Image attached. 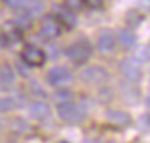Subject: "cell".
I'll return each instance as SVG.
<instances>
[{
  "mask_svg": "<svg viewBox=\"0 0 150 143\" xmlns=\"http://www.w3.org/2000/svg\"><path fill=\"white\" fill-rule=\"evenodd\" d=\"M82 5H84V0H65V7L71 11L81 10Z\"/></svg>",
  "mask_w": 150,
  "mask_h": 143,
  "instance_id": "cell-20",
  "label": "cell"
},
{
  "mask_svg": "<svg viewBox=\"0 0 150 143\" xmlns=\"http://www.w3.org/2000/svg\"><path fill=\"white\" fill-rule=\"evenodd\" d=\"M57 143H69V142H66V140H62V142H57Z\"/></svg>",
  "mask_w": 150,
  "mask_h": 143,
  "instance_id": "cell-27",
  "label": "cell"
},
{
  "mask_svg": "<svg viewBox=\"0 0 150 143\" xmlns=\"http://www.w3.org/2000/svg\"><path fill=\"white\" fill-rule=\"evenodd\" d=\"M79 77L84 82H87V84H102V82H105L110 77V74L102 66H87L86 69L81 71Z\"/></svg>",
  "mask_w": 150,
  "mask_h": 143,
  "instance_id": "cell-4",
  "label": "cell"
},
{
  "mask_svg": "<svg viewBox=\"0 0 150 143\" xmlns=\"http://www.w3.org/2000/svg\"><path fill=\"white\" fill-rule=\"evenodd\" d=\"M57 20H58L60 26L62 27H66V29H71V27L76 26V23H78V18H76L74 11L68 10V8H60L58 11H57Z\"/></svg>",
  "mask_w": 150,
  "mask_h": 143,
  "instance_id": "cell-9",
  "label": "cell"
},
{
  "mask_svg": "<svg viewBox=\"0 0 150 143\" xmlns=\"http://www.w3.org/2000/svg\"><path fill=\"white\" fill-rule=\"evenodd\" d=\"M47 79L52 85H66L69 82H73V72L69 71L68 68H63V66H57V68L50 69L49 74H47Z\"/></svg>",
  "mask_w": 150,
  "mask_h": 143,
  "instance_id": "cell-7",
  "label": "cell"
},
{
  "mask_svg": "<svg viewBox=\"0 0 150 143\" xmlns=\"http://www.w3.org/2000/svg\"><path fill=\"white\" fill-rule=\"evenodd\" d=\"M108 143H111V142H108Z\"/></svg>",
  "mask_w": 150,
  "mask_h": 143,
  "instance_id": "cell-29",
  "label": "cell"
},
{
  "mask_svg": "<svg viewBox=\"0 0 150 143\" xmlns=\"http://www.w3.org/2000/svg\"><path fill=\"white\" fill-rule=\"evenodd\" d=\"M140 7H142L144 10H150V0H142V2H140Z\"/></svg>",
  "mask_w": 150,
  "mask_h": 143,
  "instance_id": "cell-24",
  "label": "cell"
},
{
  "mask_svg": "<svg viewBox=\"0 0 150 143\" xmlns=\"http://www.w3.org/2000/svg\"><path fill=\"white\" fill-rule=\"evenodd\" d=\"M115 45H116V37L111 31H102L97 37V47L102 53H110L113 52Z\"/></svg>",
  "mask_w": 150,
  "mask_h": 143,
  "instance_id": "cell-8",
  "label": "cell"
},
{
  "mask_svg": "<svg viewBox=\"0 0 150 143\" xmlns=\"http://www.w3.org/2000/svg\"><path fill=\"white\" fill-rule=\"evenodd\" d=\"M86 4L91 8H100L103 5V0H86Z\"/></svg>",
  "mask_w": 150,
  "mask_h": 143,
  "instance_id": "cell-23",
  "label": "cell"
},
{
  "mask_svg": "<svg viewBox=\"0 0 150 143\" xmlns=\"http://www.w3.org/2000/svg\"><path fill=\"white\" fill-rule=\"evenodd\" d=\"M31 18H33V16L28 15V13L26 15H21V16L16 20V27H18V29H26V27L31 24Z\"/></svg>",
  "mask_w": 150,
  "mask_h": 143,
  "instance_id": "cell-19",
  "label": "cell"
},
{
  "mask_svg": "<svg viewBox=\"0 0 150 143\" xmlns=\"http://www.w3.org/2000/svg\"><path fill=\"white\" fill-rule=\"evenodd\" d=\"M5 43H7V40H5V34L2 32V31H0V48H2V47H4Z\"/></svg>",
  "mask_w": 150,
  "mask_h": 143,
  "instance_id": "cell-25",
  "label": "cell"
},
{
  "mask_svg": "<svg viewBox=\"0 0 150 143\" xmlns=\"http://www.w3.org/2000/svg\"><path fill=\"white\" fill-rule=\"evenodd\" d=\"M140 21H142V15H140L139 11H136V10L127 11V15H126V23H127V26L134 27V26H137Z\"/></svg>",
  "mask_w": 150,
  "mask_h": 143,
  "instance_id": "cell-15",
  "label": "cell"
},
{
  "mask_svg": "<svg viewBox=\"0 0 150 143\" xmlns=\"http://www.w3.org/2000/svg\"><path fill=\"white\" fill-rule=\"evenodd\" d=\"M15 79H16V76H15V71H13L11 66L4 64L2 68H0V85H4V87H11V85L15 84Z\"/></svg>",
  "mask_w": 150,
  "mask_h": 143,
  "instance_id": "cell-13",
  "label": "cell"
},
{
  "mask_svg": "<svg viewBox=\"0 0 150 143\" xmlns=\"http://www.w3.org/2000/svg\"><path fill=\"white\" fill-rule=\"evenodd\" d=\"M0 127H2V121H0Z\"/></svg>",
  "mask_w": 150,
  "mask_h": 143,
  "instance_id": "cell-28",
  "label": "cell"
},
{
  "mask_svg": "<svg viewBox=\"0 0 150 143\" xmlns=\"http://www.w3.org/2000/svg\"><path fill=\"white\" fill-rule=\"evenodd\" d=\"M39 31L45 39L52 40V39H57V37L62 34V26H60L58 20L53 16H44L40 20V24H39Z\"/></svg>",
  "mask_w": 150,
  "mask_h": 143,
  "instance_id": "cell-5",
  "label": "cell"
},
{
  "mask_svg": "<svg viewBox=\"0 0 150 143\" xmlns=\"http://www.w3.org/2000/svg\"><path fill=\"white\" fill-rule=\"evenodd\" d=\"M24 11H26L28 15H37L40 13V11L44 10V5L40 4V2H37V0H24V5H23Z\"/></svg>",
  "mask_w": 150,
  "mask_h": 143,
  "instance_id": "cell-14",
  "label": "cell"
},
{
  "mask_svg": "<svg viewBox=\"0 0 150 143\" xmlns=\"http://www.w3.org/2000/svg\"><path fill=\"white\" fill-rule=\"evenodd\" d=\"M136 60L137 63H147V61H150V48L149 47H140L139 50L136 52Z\"/></svg>",
  "mask_w": 150,
  "mask_h": 143,
  "instance_id": "cell-16",
  "label": "cell"
},
{
  "mask_svg": "<svg viewBox=\"0 0 150 143\" xmlns=\"http://www.w3.org/2000/svg\"><path fill=\"white\" fill-rule=\"evenodd\" d=\"M57 114H58V117L63 121V122H68V124L81 122V121L86 117L84 108L79 106V104H74L73 101L58 103V106H57Z\"/></svg>",
  "mask_w": 150,
  "mask_h": 143,
  "instance_id": "cell-1",
  "label": "cell"
},
{
  "mask_svg": "<svg viewBox=\"0 0 150 143\" xmlns=\"http://www.w3.org/2000/svg\"><path fill=\"white\" fill-rule=\"evenodd\" d=\"M107 121L110 124H113L115 127H126L131 124V116L124 111H108Z\"/></svg>",
  "mask_w": 150,
  "mask_h": 143,
  "instance_id": "cell-11",
  "label": "cell"
},
{
  "mask_svg": "<svg viewBox=\"0 0 150 143\" xmlns=\"http://www.w3.org/2000/svg\"><path fill=\"white\" fill-rule=\"evenodd\" d=\"M82 143H97V142H94V140H84Z\"/></svg>",
  "mask_w": 150,
  "mask_h": 143,
  "instance_id": "cell-26",
  "label": "cell"
},
{
  "mask_svg": "<svg viewBox=\"0 0 150 143\" xmlns=\"http://www.w3.org/2000/svg\"><path fill=\"white\" fill-rule=\"evenodd\" d=\"M5 5L11 10H18V8H23L24 5V0H4Z\"/></svg>",
  "mask_w": 150,
  "mask_h": 143,
  "instance_id": "cell-21",
  "label": "cell"
},
{
  "mask_svg": "<svg viewBox=\"0 0 150 143\" xmlns=\"http://www.w3.org/2000/svg\"><path fill=\"white\" fill-rule=\"evenodd\" d=\"M120 71L123 72V76L131 82H137L142 77V68L140 63H137L136 60H123L120 63Z\"/></svg>",
  "mask_w": 150,
  "mask_h": 143,
  "instance_id": "cell-6",
  "label": "cell"
},
{
  "mask_svg": "<svg viewBox=\"0 0 150 143\" xmlns=\"http://www.w3.org/2000/svg\"><path fill=\"white\" fill-rule=\"evenodd\" d=\"M21 58L29 68H40L45 63V53L34 45H26L21 52Z\"/></svg>",
  "mask_w": 150,
  "mask_h": 143,
  "instance_id": "cell-3",
  "label": "cell"
},
{
  "mask_svg": "<svg viewBox=\"0 0 150 143\" xmlns=\"http://www.w3.org/2000/svg\"><path fill=\"white\" fill-rule=\"evenodd\" d=\"M71 98H73V93H71V90H68V88H60V90L55 92V100L58 101V103L71 101Z\"/></svg>",
  "mask_w": 150,
  "mask_h": 143,
  "instance_id": "cell-17",
  "label": "cell"
},
{
  "mask_svg": "<svg viewBox=\"0 0 150 143\" xmlns=\"http://www.w3.org/2000/svg\"><path fill=\"white\" fill-rule=\"evenodd\" d=\"M15 108V101L11 97H0V113H8Z\"/></svg>",
  "mask_w": 150,
  "mask_h": 143,
  "instance_id": "cell-18",
  "label": "cell"
},
{
  "mask_svg": "<svg viewBox=\"0 0 150 143\" xmlns=\"http://www.w3.org/2000/svg\"><path fill=\"white\" fill-rule=\"evenodd\" d=\"M66 56L71 60L74 64H84L92 55V47L87 40H78V42L71 43V45L66 48Z\"/></svg>",
  "mask_w": 150,
  "mask_h": 143,
  "instance_id": "cell-2",
  "label": "cell"
},
{
  "mask_svg": "<svg viewBox=\"0 0 150 143\" xmlns=\"http://www.w3.org/2000/svg\"><path fill=\"white\" fill-rule=\"evenodd\" d=\"M13 127H15V130H16V132H20V133H24V132H28V130H29V125H28L24 121H16V122L13 124Z\"/></svg>",
  "mask_w": 150,
  "mask_h": 143,
  "instance_id": "cell-22",
  "label": "cell"
},
{
  "mask_svg": "<svg viewBox=\"0 0 150 143\" xmlns=\"http://www.w3.org/2000/svg\"><path fill=\"white\" fill-rule=\"evenodd\" d=\"M29 114L37 121H45L50 116V108L44 101H34L29 106Z\"/></svg>",
  "mask_w": 150,
  "mask_h": 143,
  "instance_id": "cell-10",
  "label": "cell"
},
{
  "mask_svg": "<svg viewBox=\"0 0 150 143\" xmlns=\"http://www.w3.org/2000/svg\"><path fill=\"white\" fill-rule=\"evenodd\" d=\"M116 42H120V45L124 47V48H132L137 42V37H136V34H134L132 29H127L126 27V29H121L120 32H118Z\"/></svg>",
  "mask_w": 150,
  "mask_h": 143,
  "instance_id": "cell-12",
  "label": "cell"
}]
</instances>
